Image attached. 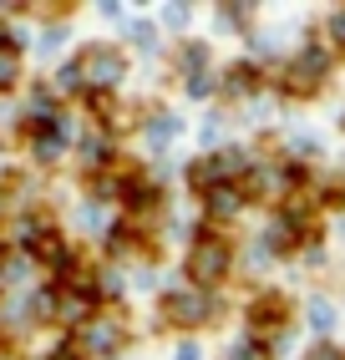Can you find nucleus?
Segmentation results:
<instances>
[{
  "label": "nucleus",
  "instance_id": "1",
  "mask_svg": "<svg viewBox=\"0 0 345 360\" xmlns=\"http://www.w3.org/2000/svg\"><path fill=\"white\" fill-rule=\"evenodd\" d=\"M188 274L199 284H218L229 274V244L213 238V233H199L193 238V254H188Z\"/></svg>",
  "mask_w": 345,
  "mask_h": 360
},
{
  "label": "nucleus",
  "instance_id": "2",
  "mask_svg": "<svg viewBox=\"0 0 345 360\" xmlns=\"http://www.w3.org/2000/svg\"><path fill=\"white\" fill-rule=\"evenodd\" d=\"M163 315L172 320V325H199L203 315H208V300L203 295H168V304H163Z\"/></svg>",
  "mask_w": 345,
  "mask_h": 360
},
{
  "label": "nucleus",
  "instance_id": "3",
  "mask_svg": "<svg viewBox=\"0 0 345 360\" xmlns=\"http://www.w3.org/2000/svg\"><path fill=\"white\" fill-rule=\"evenodd\" d=\"M122 77V61L117 56H107V51H92L87 56V82L92 86H107V82H117Z\"/></svg>",
  "mask_w": 345,
  "mask_h": 360
},
{
  "label": "nucleus",
  "instance_id": "4",
  "mask_svg": "<svg viewBox=\"0 0 345 360\" xmlns=\"http://www.w3.org/2000/svg\"><path fill=\"white\" fill-rule=\"evenodd\" d=\"M239 203H244L239 188H213V193H208V213H213V219H229Z\"/></svg>",
  "mask_w": 345,
  "mask_h": 360
},
{
  "label": "nucleus",
  "instance_id": "5",
  "mask_svg": "<svg viewBox=\"0 0 345 360\" xmlns=\"http://www.w3.org/2000/svg\"><path fill=\"white\" fill-rule=\"evenodd\" d=\"M249 320H254V325H269V320H284V300H280V295H264V300H259V304L249 309Z\"/></svg>",
  "mask_w": 345,
  "mask_h": 360
},
{
  "label": "nucleus",
  "instance_id": "6",
  "mask_svg": "<svg viewBox=\"0 0 345 360\" xmlns=\"http://www.w3.org/2000/svg\"><path fill=\"white\" fill-rule=\"evenodd\" d=\"M112 340H117V330H112V325H92V330H87V345H96V350H107Z\"/></svg>",
  "mask_w": 345,
  "mask_h": 360
},
{
  "label": "nucleus",
  "instance_id": "7",
  "mask_svg": "<svg viewBox=\"0 0 345 360\" xmlns=\"http://www.w3.org/2000/svg\"><path fill=\"white\" fill-rule=\"evenodd\" d=\"M11 82H15V56L0 51V86H11Z\"/></svg>",
  "mask_w": 345,
  "mask_h": 360
},
{
  "label": "nucleus",
  "instance_id": "8",
  "mask_svg": "<svg viewBox=\"0 0 345 360\" xmlns=\"http://www.w3.org/2000/svg\"><path fill=\"white\" fill-rule=\"evenodd\" d=\"M330 36H335V46H345V11L330 15Z\"/></svg>",
  "mask_w": 345,
  "mask_h": 360
},
{
  "label": "nucleus",
  "instance_id": "9",
  "mask_svg": "<svg viewBox=\"0 0 345 360\" xmlns=\"http://www.w3.org/2000/svg\"><path fill=\"white\" fill-rule=\"evenodd\" d=\"M203 56H208L203 46H188V51H183V66H188V71H193V66H203Z\"/></svg>",
  "mask_w": 345,
  "mask_h": 360
},
{
  "label": "nucleus",
  "instance_id": "10",
  "mask_svg": "<svg viewBox=\"0 0 345 360\" xmlns=\"http://www.w3.org/2000/svg\"><path fill=\"white\" fill-rule=\"evenodd\" d=\"M234 360H264V355H259L254 345H239V350H234Z\"/></svg>",
  "mask_w": 345,
  "mask_h": 360
},
{
  "label": "nucleus",
  "instance_id": "11",
  "mask_svg": "<svg viewBox=\"0 0 345 360\" xmlns=\"http://www.w3.org/2000/svg\"><path fill=\"white\" fill-rule=\"evenodd\" d=\"M0 41H6V31H0Z\"/></svg>",
  "mask_w": 345,
  "mask_h": 360
}]
</instances>
